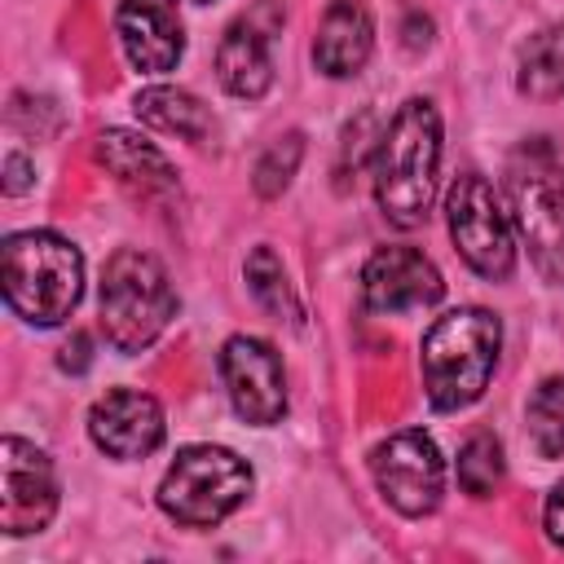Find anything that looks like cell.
Masks as SVG:
<instances>
[{
    "instance_id": "cell-2",
    "label": "cell",
    "mask_w": 564,
    "mask_h": 564,
    "mask_svg": "<svg viewBox=\"0 0 564 564\" xmlns=\"http://www.w3.org/2000/svg\"><path fill=\"white\" fill-rule=\"evenodd\" d=\"M0 278L9 308L31 326H57L84 295V260L53 229L9 234L0 247Z\"/></svg>"
},
{
    "instance_id": "cell-21",
    "label": "cell",
    "mask_w": 564,
    "mask_h": 564,
    "mask_svg": "<svg viewBox=\"0 0 564 564\" xmlns=\"http://www.w3.org/2000/svg\"><path fill=\"white\" fill-rule=\"evenodd\" d=\"M502 480V445L489 432H476L458 449V485L471 498H489Z\"/></svg>"
},
{
    "instance_id": "cell-14",
    "label": "cell",
    "mask_w": 564,
    "mask_h": 564,
    "mask_svg": "<svg viewBox=\"0 0 564 564\" xmlns=\"http://www.w3.org/2000/svg\"><path fill=\"white\" fill-rule=\"evenodd\" d=\"M115 31L123 44V57L141 75H163L185 53V31L172 0H119Z\"/></svg>"
},
{
    "instance_id": "cell-15",
    "label": "cell",
    "mask_w": 564,
    "mask_h": 564,
    "mask_svg": "<svg viewBox=\"0 0 564 564\" xmlns=\"http://www.w3.org/2000/svg\"><path fill=\"white\" fill-rule=\"evenodd\" d=\"M375 48V22L366 13L361 0H330L322 22H317V40H313V62L322 75L344 79L357 75L366 66Z\"/></svg>"
},
{
    "instance_id": "cell-26",
    "label": "cell",
    "mask_w": 564,
    "mask_h": 564,
    "mask_svg": "<svg viewBox=\"0 0 564 564\" xmlns=\"http://www.w3.org/2000/svg\"><path fill=\"white\" fill-rule=\"evenodd\" d=\"M427 40H432V22L419 18V13H410L405 18V48H423Z\"/></svg>"
},
{
    "instance_id": "cell-7",
    "label": "cell",
    "mask_w": 564,
    "mask_h": 564,
    "mask_svg": "<svg viewBox=\"0 0 564 564\" xmlns=\"http://www.w3.org/2000/svg\"><path fill=\"white\" fill-rule=\"evenodd\" d=\"M445 216H449V238L458 256L489 282L511 278L516 269V238H511V216L502 212L494 185L480 172L454 176L445 194Z\"/></svg>"
},
{
    "instance_id": "cell-3",
    "label": "cell",
    "mask_w": 564,
    "mask_h": 564,
    "mask_svg": "<svg viewBox=\"0 0 564 564\" xmlns=\"http://www.w3.org/2000/svg\"><path fill=\"white\" fill-rule=\"evenodd\" d=\"M498 348H502V326L489 308H454V313L436 317L427 326L423 352H419L427 401L436 410L471 405L489 388Z\"/></svg>"
},
{
    "instance_id": "cell-16",
    "label": "cell",
    "mask_w": 564,
    "mask_h": 564,
    "mask_svg": "<svg viewBox=\"0 0 564 564\" xmlns=\"http://www.w3.org/2000/svg\"><path fill=\"white\" fill-rule=\"evenodd\" d=\"M97 159L132 189L141 194H172L176 189V167L167 163V154L159 145H150L145 137L137 132H123V128H106L97 137Z\"/></svg>"
},
{
    "instance_id": "cell-5",
    "label": "cell",
    "mask_w": 564,
    "mask_h": 564,
    "mask_svg": "<svg viewBox=\"0 0 564 564\" xmlns=\"http://www.w3.org/2000/svg\"><path fill=\"white\" fill-rule=\"evenodd\" d=\"M251 494V463L225 445H185L159 485V507L189 529H212Z\"/></svg>"
},
{
    "instance_id": "cell-18",
    "label": "cell",
    "mask_w": 564,
    "mask_h": 564,
    "mask_svg": "<svg viewBox=\"0 0 564 564\" xmlns=\"http://www.w3.org/2000/svg\"><path fill=\"white\" fill-rule=\"evenodd\" d=\"M520 93L533 101L564 97V22L529 35V44L520 53Z\"/></svg>"
},
{
    "instance_id": "cell-4",
    "label": "cell",
    "mask_w": 564,
    "mask_h": 564,
    "mask_svg": "<svg viewBox=\"0 0 564 564\" xmlns=\"http://www.w3.org/2000/svg\"><path fill=\"white\" fill-rule=\"evenodd\" d=\"M176 313L172 282L150 251L123 247L101 273V330L119 352L150 348Z\"/></svg>"
},
{
    "instance_id": "cell-17",
    "label": "cell",
    "mask_w": 564,
    "mask_h": 564,
    "mask_svg": "<svg viewBox=\"0 0 564 564\" xmlns=\"http://www.w3.org/2000/svg\"><path fill=\"white\" fill-rule=\"evenodd\" d=\"M137 119L150 123V128H159V132H176L185 141H203L207 128H212V115H207V106L194 93L163 88V84L159 88H145L137 97Z\"/></svg>"
},
{
    "instance_id": "cell-6",
    "label": "cell",
    "mask_w": 564,
    "mask_h": 564,
    "mask_svg": "<svg viewBox=\"0 0 564 564\" xmlns=\"http://www.w3.org/2000/svg\"><path fill=\"white\" fill-rule=\"evenodd\" d=\"M511 203L533 269L546 282H564V167L546 145H533L511 163Z\"/></svg>"
},
{
    "instance_id": "cell-13",
    "label": "cell",
    "mask_w": 564,
    "mask_h": 564,
    "mask_svg": "<svg viewBox=\"0 0 564 564\" xmlns=\"http://www.w3.org/2000/svg\"><path fill=\"white\" fill-rule=\"evenodd\" d=\"M88 436L110 458H145L163 441V410L150 392L115 388L88 414Z\"/></svg>"
},
{
    "instance_id": "cell-8",
    "label": "cell",
    "mask_w": 564,
    "mask_h": 564,
    "mask_svg": "<svg viewBox=\"0 0 564 564\" xmlns=\"http://www.w3.org/2000/svg\"><path fill=\"white\" fill-rule=\"evenodd\" d=\"M370 471L379 494L410 520L432 516L441 507L445 494V458L436 449V441L419 427L392 432L383 445H375L370 454Z\"/></svg>"
},
{
    "instance_id": "cell-23",
    "label": "cell",
    "mask_w": 564,
    "mask_h": 564,
    "mask_svg": "<svg viewBox=\"0 0 564 564\" xmlns=\"http://www.w3.org/2000/svg\"><path fill=\"white\" fill-rule=\"evenodd\" d=\"M93 344H88V335L84 330H75L66 344H62V370H70V375H79V370H88V361H93V352H88Z\"/></svg>"
},
{
    "instance_id": "cell-1",
    "label": "cell",
    "mask_w": 564,
    "mask_h": 564,
    "mask_svg": "<svg viewBox=\"0 0 564 564\" xmlns=\"http://www.w3.org/2000/svg\"><path fill=\"white\" fill-rule=\"evenodd\" d=\"M441 163V115L432 101L410 97L375 145V198L397 229H419L436 194Z\"/></svg>"
},
{
    "instance_id": "cell-22",
    "label": "cell",
    "mask_w": 564,
    "mask_h": 564,
    "mask_svg": "<svg viewBox=\"0 0 564 564\" xmlns=\"http://www.w3.org/2000/svg\"><path fill=\"white\" fill-rule=\"evenodd\" d=\"M300 159H304V137H300V132L278 137V141L256 159V172H251L256 194H260V198H278V194L291 185V176H295Z\"/></svg>"
},
{
    "instance_id": "cell-20",
    "label": "cell",
    "mask_w": 564,
    "mask_h": 564,
    "mask_svg": "<svg viewBox=\"0 0 564 564\" xmlns=\"http://www.w3.org/2000/svg\"><path fill=\"white\" fill-rule=\"evenodd\" d=\"M247 286H251V295L260 300V308H269L278 322H282V317H286V322H300V304H295V295H291L286 269H282V260L273 256V247H256V251L247 256Z\"/></svg>"
},
{
    "instance_id": "cell-12",
    "label": "cell",
    "mask_w": 564,
    "mask_h": 564,
    "mask_svg": "<svg viewBox=\"0 0 564 564\" xmlns=\"http://www.w3.org/2000/svg\"><path fill=\"white\" fill-rule=\"evenodd\" d=\"M282 26V9L273 0H260L247 18H238L220 48H216V75L220 84L242 97V101H256L269 93L273 84V57H269V44H273V31Z\"/></svg>"
},
{
    "instance_id": "cell-25",
    "label": "cell",
    "mask_w": 564,
    "mask_h": 564,
    "mask_svg": "<svg viewBox=\"0 0 564 564\" xmlns=\"http://www.w3.org/2000/svg\"><path fill=\"white\" fill-rule=\"evenodd\" d=\"M31 185V163L22 154H9L4 159V194H22Z\"/></svg>"
},
{
    "instance_id": "cell-10",
    "label": "cell",
    "mask_w": 564,
    "mask_h": 564,
    "mask_svg": "<svg viewBox=\"0 0 564 564\" xmlns=\"http://www.w3.org/2000/svg\"><path fill=\"white\" fill-rule=\"evenodd\" d=\"M220 375H225V388H229L238 419H247L256 427H269L282 419L286 379H282V357L273 344H264L256 335H234L220 348Z\"/></svg>"
},
{
    "instance_id": "cell-24",
    "label": "cell",
    "mask_w": 564,
    "mask_h": 564,
    "mask_svg": "<svg viewBox=\"0 0 564 564\" xmlns=\"http://www.w3.org/2000/svg\"><path fill=\"white\" fill-rule=\"evenodd\" d=\"M542 524H546V538H551L555 546H564V485L551 489L546 511H542Z\"/></svg>"
},
{
    "instance_id": "cell-19",
    "label": "cell",
    "mask_w": 564,
    "mask_h": 564,
    "mask_svg": "<svg viewBox=\"0 0 564 564\" xmlns=\"http://www.w3.org/2000/svg\"><path fill=\"white\" fill-rule=\"evenodd\" d=\"M529 441L542 458H564V379H542L524 410Z\"/></svg>"
},
{
    "instance_id": "cell-11",
    "label": "cell",
    "mask_w": 564,
    "mask_h": 564,
    "mask_svg": "<svg viewBox=\"0 0 564 564\" xmlns=\"http://www.w3.org/2000/svg\"><path fill=\"white\" fill-rule=\"evenodd\" d=\"M445 295L436 264L414 247H379L361 269V300L370 313L427 308Z\"/></svg>"
},
{
    "instance_id": "cell-9",
    "label": "cell",
    "mask_w": 564,
    "mask_h": 564,
    "mask_svg": "<svg viewBox=\"0 0 564 564\" xmlns=\"http://www.w3.org/2000/svg\"><path fill=\"white\" fill-rule=\"evenodd\" d=\"M0 529L9 538L40 533L57 511V476L44 449L22 436H4L0 445Z\"/></svg>"
}]
</instances>
